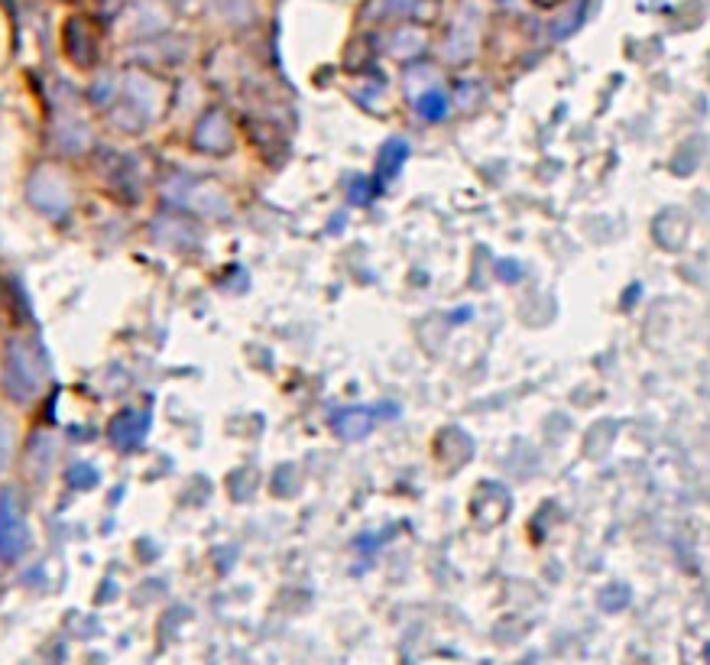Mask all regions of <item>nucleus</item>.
I'll use <instances>...</instances> for the list:
<instances>
[{"label": "nucleus", "mask_w": 710, "mask_h": 665, "mask_svg": "<svg viewBox=\"0 0 710 665\" xmlns=\"http://www.w3.org/2000/svg\"><path fill=\"white\" fill-rule=\"evenodd\" d=\"M4 383L17 399H33L39 390H43V364H39V357L30 351L26 341H10Z\"/></svg>", "instance_id": "nucleus-1"}, {"label": "nucleus", "mask_w": 710, "mask_h": 665, "mask_svg": "<svg viewBox=\"0 0 710 665\" xmlns=\"http://www.w3.org/2000/svg\"><path fill=\"white\" fill-rule=\"evenodd\" d=\"M13 458V425L0 416V471L7 468Z\"/></svg>", "instance_id": "nucleus-6"}, {"label": "nucleus", "mask_w": 710, "mask_h": 665, "mask_svg": "<svg viewBox=\"0 0 710 665\" xmlns=\"http://www.w3.org/2000/svg\"><path fill=\"white\" fill-rule=\"evenodd\" d=\"M419 111H422L425 117H432V121H435V117L445 114V98H441V95H428V98L419 101Z\"/></svg>", "instance_id": "nucleus-7"}, {"label": "nucleus", "mask_w": 710, "mask_h": 665, "mask_svg": "<svg viewBox=\"0 0 710 665\" xmlns=\"http://www.w3.org/2000/svg\"><path fill=\"white\" fill-rule=\"evenodd\" d=\"M143 432H146V416H137V412H133V409H127V412H120V416H114L111 429H107V435H111V442H114L117 448H130V445H137Z\"/></svg>", "instance_id": "nucleus-4"}, {"label": "nucleus", "mask_w": 710, "mask_h": 665, "mask_svg": "<svg viewBox=\"0 0 710 665\" xmlns=\"http://www.w3.org/2000/svg\"><path fill=\"white\" fill-rule=\"evenodd\" d=\"M26 195H30L33 208H39L49 218H62L65 211H69V202H72L69 182H65V176L59 169H39L36 176L30 179Z\"/></svg>", "instance_id": "nucleus-3"}, {"label": "nucleus", "mask_w": 710, "mask_h": 665, "mask_svg": "<svg viewBox=\"0 0 710 665\" xmlns=\"http://www.w3.org/2000/svg\"><path fill=\"white\" fill-rule=\"evenodd\" d=\"M56 143L62 146L65 153H82L85 146L91 143V133H88V127H82L78 121H62L56 127Z\"/></svg>", "instance_id": "nucleus-5"}, {"label": "nucleus", "mask_w": 710, "mask_h": 665, "mask_svg": "<svg viewBox=\"0 0 710 665\" xmlns=\"http://www.w3.org/2000/svg\"><path fill=\"white\" fill-rule=\"evenodd\" d=\"M26 542H30V529H26V516L20 507L17 490H4L0 494V558H20Z\"/></svg>", "instance_id": "nucleus-2"}, {"label": "nucleus", "mask_w": 710, "mask_h": 665, "mask_svg": "<svg viewBox=\"0 0 710 665\" xmlns=\"http://www.w3.org/2000/svg\"><path fill=\"white\" fill-rule=\"evenodd\" d=\"M78 477H82V481H85V484L91 487V484H95V481H98V471H95V468H88V464H85V468H72V474H69V481L75 484V481H78Z\"/></svg>", "instance_id": "nucleus-8"}, {"label": "nucleus", "mask_w": 710, "mask_h": 665, "mask_svg": "<svg viewBox=\"0 0 710 665\" xmlns=\"http://www.w3.org/2000/svg\"><path fill=\"white\" fill-rule=\"evenodd\" d=\"M707 662H710V646H707Z\"/></svg>", "instance_id": "nucleus-9"}]
</instances>
